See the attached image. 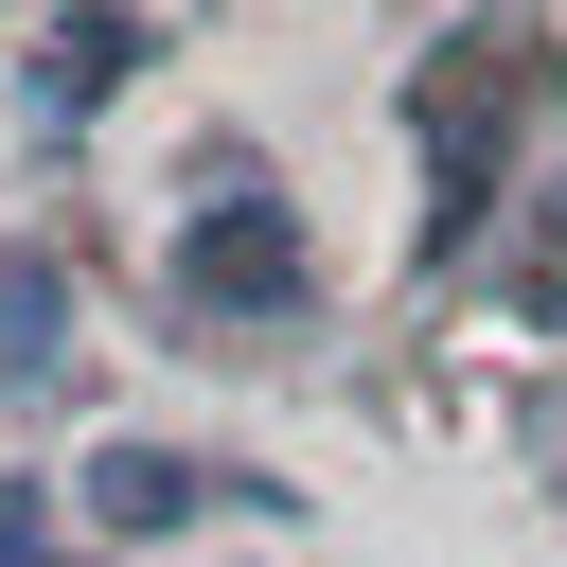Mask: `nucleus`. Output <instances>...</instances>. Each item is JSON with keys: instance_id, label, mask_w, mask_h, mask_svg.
<instances>
[{"instance_id": "obj_1", "label": "nucleus", "mask_w": 567, "mask_h": 567, "mask_svg": "<svg viewBox=\"0 0 567 567\" xmlns=\"http://www.w3.org/2000/svg\"><path fill=\"white\" fill-rule=\"evenodd\" d=\"M177 319H301V213L248 177V142L195 159V230H177Z\"/></svg>"}, {"instance_id": "obj_2", "label": "nucleus", "mask_w": 567, "mask_h": 567, "mask_svg": "<svg viewBox=\"0 0 567 567\" xmlns=\"http://www.w3.org/2000/svg\"><path fill=\"white\" fill-rule=\"evenodd\" d=\"M213 496H266L248 461H195V443H106L89 461V532H177V514H213Z\"/></svg>"}, {"instance_id": "obj_3", "label": "nucleus", "mask_w": 567, "mask_h": 567, "mask_svg": "<svg viewBox=\"0 0 567 567\" xmlns=\"http://www.w3.org/2000/svg\"><path fill=\"white\" fill-rule=\"evenodd\" d=\"M124 71H142V18H106V0H89V18H53V53L18 71V124H35V142H71Z\"/></svg>"}, {"instance_id": "obj_4", "label": "nucleus", "mask_w": 567, "mask_h": 567, "mask_svg": "<svg viewBox=\"0 0 567 567\" xmlns=\"http://www.w3.org/2000/svg\"><path fill=\"white\" fill-rule=\"evenodd\" d=\"M71 354V266L53 248H0V390H35Z\"/></svg>"}, {"instance_id": "obj_5", "label": "nucleus", "mask_w": 567, "mask_h": 567, "mask_svg": "<svg viewBox=\"0 0 567 567\" xmlns=\"http://www.w3.org/2000/svg\"><path fill=\"white\" fill-rule=\"evenodd\" d=\"M514 319H532V337H567V159H549V230L514 248Z\"/></svg>"}, {"instance_id": "obj_6", "label": "nucleus", "mask_w": 567, "mask_h": 567, "mask_svg": "<svg viewBox=\"0 0 567 567\" xmlns=\"http://www.w3.org/2000/svg\"><path fill=\"white\" fill-rule=\"evenodd\" d=\"M0 567H35V478H0Z\"/></svg>"}]
</instances>
